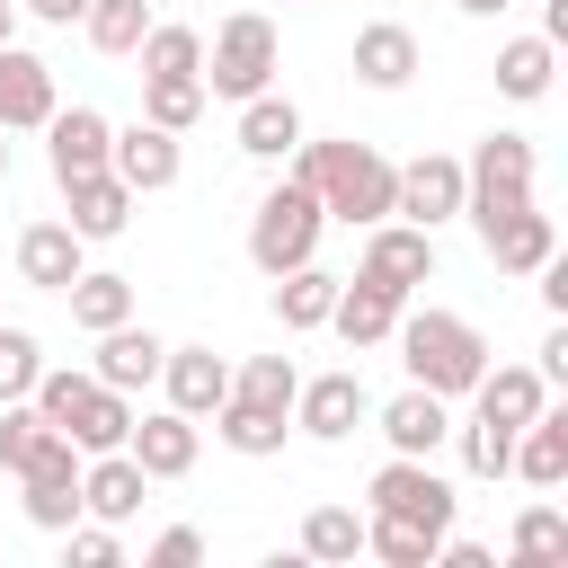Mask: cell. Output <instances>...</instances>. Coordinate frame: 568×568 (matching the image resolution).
<instances>
[{"label": "cell", "instance_id": "1", "mask_svg": "<svg viewBox=\"0 0 568 568\" xmlns=\"http://www.w3.org/2000/svg\"><path fill=\"white\" fill-rule=\"evenodd\" d=\"M390 337H399L408 382L435 390V399H470V382L488 373V337H479L462 311H435V302L408 311V302H399V328H390Z\"/></svg>", "mask_w": 568, "mask_h": 568}, {"label": "cell", "instance_id": "2", "mask_svg": "<svg viewBox=\"0 0 568 568\" xmlns=\"http://www.w3.org/2000/svg\"><path fill=\"white\" fill-rule=\"evenodd\" d=\"M293 178H311V195H320V213H328V222L364 231V222H382V213H390L399 160H382L373 142H302V169H293Z\"/></svg>", "mask_w": 568, "mask_h": 568}, {"label": "cell", "instance_id": "3", "mask_svg": "<svg viewBox=\"0 0 568 568\" xmlns=\"http://www.w3.org/2000/svg\"><path fill=\"white\" fill-rule=\"evenodd\" d=\"M27 399H36V417H44V426H62L80 453H115V444H124V426H133V399H124V390H106V382H98V373H80V364H44Z\"/></svg>", "mask_w": 568, "mask_h": 568}, {"label": "cell", "instance_id": "4", "mask_svg": "<svg viewBox=\"0 0 568 568\" xmlns=\"http://www.w3.org/2000/svg\"><path fill=\"white\" fill-rule=\"evenodd\" d=\"M532 204V142L524 133H488L470 160H462V213H470V231L488 240L497 222H515Z\"/></svg>", "mask_w": 568, "mask_h": 568}, {"label": "cell", "instance_id": "5", "mask_svg": "<svg viewBox=\"0 0 568 568\" xmlns=\"http://www.w3.org/2000/svg\"><path fill=\"white\" fill-rule=\"evenodd\" d=\"M320 195H311V178H284V186H266L257 195V222H248V257H257V275H284V266H302L311 248H320Z\"/></svg>", "mask_w": 568, "mask_h": 568}, {"label": "cell", "instance_id": "6", "mask_svg": "<svg viewBox=\"0 0 568 568\" xmlns=\"http://www.w3.org/2000/svg\"><path fill=\"white\" fill-rule=\"evenodd\" d=\"M204 98H257L266 80H275V27L257 18V9H231L222 27H213V53H204Z\"/></svg>", "mask_w": 568, "mask_h": 568}, {"label": "cell", "instance_id": "7", "mask_svg": "<svg viewBox=\"0 0 568 568\" xmlns=\"http://www.w3.org/2000/svg\"><path fill=\"white\" fill-rule=\"evenodd\" d=\"M364 497H373V515H399V524H417V532H435V541L453 532V506H462V497H453V479H444L426 453H390V462L373 470V488H364Z\"/></svg>", "mask_w": 568, "mask_h": 568}, {"label": "cell", "instance_id": "8", "mask_svg": "<svg viewBox=\"0 0 568 568\" xmlns=\"http://www.w3.org/2000/svg\"><path fill=\"white\" fill-rule=\"evenodd\" d=\"M355 275H373V284H390L399 302L435 275V231H417V222H399V213H382V222H364V266Z\"/></svg>", "mask_w": 568, "mask_h": 568}, {"label": "cell", "instance_id": "9", "mask_svg": "<svg viewBox=\"0 0 568 568\" xmlns=\"http://www.w3.org/2000/svg\"><path fill=\"white\" fill-rule=\"evenodd\" d=\"M390 213H399V222H417V231H444V222L462 213V160L417 151V160L399 169V186H390Z\"/></svg>", "mask_w": 568, "mask_h": 568}, {"label": "cell", "instance_id": "10", "mask_svg": "<svg viewBox=\"0 0 568 568\" xmlns=\"http://www.w3.org/2000/svg\"><path fill=\"white\" fill-rule=\"evenodd\" d=\"M124 453L142 462V479H186V470H195V453H204V435H195V417H186V408H151V417H133V426H124Z\"/></svg>", "mask_w": 568, "mask_h": 568}, {"label": "cell", "instance_id": "11", "mask_svg": "<svg viewBox=\"0 0 568 568\" xmlns=\"http://www.w3.org/2000/svg\"><path fill=\"white\" fill-rule=\"evenodd\" d=\"M53 62L27 53V44H0V133H36L53 115Z\"/></svg>", "mask_w": 568, "mask_h": 568}, {"label": "cell", "instance_id": "12", "mask_svg": "<svg viewBox=\"0 0 568 568\" xmlns=\"http://www.w3.org/2000/svg\"><path fill=\"white\" fill-rule=\"evenodd\" d=\"M142 497H151V479H142V462H133L124 444L80 462V515H98V524H124V515H142Z\"/></svg>", "mask_w": 568, "mask_h": 568}, {"label": "cell", "instance_id": "13", "mask_svg": "<svg viewBox=\"0 0 568 568\" xmlns=\"http://www.w3.org/2000/svg\"><path fill=\"white\" fill-rule=\"evenodd\" d=\"M106 115L98 106H53L44 115V160H53V186L62 178H89V169H106Z\"/></svg>", "mask_w": 568, "mask_h": 568}, {"label": "cell", "instance_id": "14", "mask_svg": "<svg viewBox=\"0 0 568 568\" xmlns=\"http://www.w3.org/2000/svg\"><path fill=\"white\" fill-rule=\"evenodd\" d=\"M106 169H115L133 195H160V186H178V133L124 124V133H106Z\"/></svg>", "mask_w": 568, "mask_h": 568}, {"label": "cell", "instance_id": "15", "mask_svg": "<svg viewBox=\"0 0 568 568\" xmlns=\"http://www.w3.org/2000/svg\"><path fill=\"white\" fill-rule=\"evenodd\" d=\"M364 408H373V399H364V382H355V373H320V382H302V390H293V426H302V435H320V444H346Z\"/></svg>", "mask_w": 568, "mask_h": 568}, {"label": "cell", "instance_id": "16", "mask_svg": "<svg viewBox=\"0 0 568 568\" xmlns=\"http://www.w3.org/2000/svg\"><path fill=\"white\" fill-rule=\"evenodd\" d=\"M62 222L80 231V240H115L124 222H133V186L115 178V169H89V178H62Z\"/></svg>", "mask_w": 568, "mask_h": 568}, {"label": "cell", "instance_id": "17", "mask_svg": "<svg viewBox=\"0 0 568 568\" xmlns=\"http://www.w3.org/2000/svg\"><path fill=\"white\" fill-rule=\"evenodd\" d=\"M160 382H169V408H186V417H213L231 399V364L213 346H169L160 355Z\"/></svg>", "mask_w": 568, "mask_h": 568}, {"label": "cell", "instance_id": "18", "mask_svg": "<svg viewBox=\"0 0 568 568\" xmlns=\"http://www.w3.org/2000/svg\"><path fill=\"white\" fill-rule=\"evenodd\" d=\"M328 328H337L346 346H382V337L399 328V293H390V284H373V275H346V284H337V302H328Z\"/></svg>", "mask_w": 568, "mask_h": 568}, {"label": "cell", "instance_id": "19", "mask_svg": "<svg viewBox=\"0 0 568 568\" xmlns=\"http://www.w3.org/2000/svg\"><path fill=\"white\" fill-rule=\"evenodd\" d=\"M160 355H169V346H160L151 328L115 320V328H98V364H89V373H98L106 390H124V399H133L142 382H160Z\"/></svg>", "mask_w": 568, "mask_h": 568}, {"label": "cell", "instance_id": "20", "mask_svg": "<svg viewBox=\"0 0 568 568\" xmlns=\"http://www.w3.org/2000/svg\"><path fill=\"white\" fill-rule=\"evenodd\" d=\"M355 80H364V89H408V80H417V36H408L399 18L355 27Z\"/></svg>", "mask_w": 568, "mask_h": 568}, {"label": "cell", "instance_id": "21", "mask_svg": "<svg viewBox=\"0 0 568 568\" xmlns=\"http://www.w3.org/2000/svg\"><path fill=\"white\" fill-rule=\"evenodd\" d=\"M80 248H89V240H80L71 222H27V231H18V275H27L36 293H62V284L80 275Z\"/></svg>", "mask_w": 568, "mask_h": 568}, {"label": "cell", "instance_id": "22", "mask_svg": "<svg viewBox=\"0 0 568 568\" xmlns=\"http://www.w3.org/2000/svg\"><path fill=\"white\" fill-rule=\"evenodd\" d=\"M524 488H559L568 479V408H541L515 426V462H506Z\"/></svg>", "mask_w": 568, "mask_h": 568}, {"label": "cell", "instance_id": "23", "mask_svg": "<svg viewBox=\"0 0 568 568\" xmlns=\"http://www.w3.org/2000/svg\"><path fill=\"white\" fill-rule=\"evenodd\" d=\"M470 399H479V417L524 426V417H541V408H550V382H541L532 364H488V373L470 382Z\"/></svg>", "mask_w": 568, "mask_h": 568}, {"label": "cell", "instance_id": "24", "mask_svg": "<svg viewBox=\"0 0 568 568\" xmlns=\"http://www.w3.org/2000/svg\"><path fill=\"white\" fill-rule=\"evenodd\" d=\"M240 151H248V160H284V151H302V106L275 98V89L240 98Z\"/></svg>", "mask_w": 568, "mask_h": 568}, {"label": "cell", "instance_id": "25", "mask_svg": "<svg viewBox=\"0 0 568 568\" xmlns=\"http://www.w3.org/2000/svg\"><path fill=\"white\" fill-rule=\"evenodd\" d=\"M382 435H390V453H426V462H435V444L453 435V408H444L435 390H417V382H408V390L382 408Z\"/></svg>", "mask_w": 568, "mask_h": 568}, {"label": "cell", "instance_id": "26", "mask_svg": "<svg viewBox=\"0 0 568 568\" xmlns=\"http://www.w3.org/2000/svg\"><path fill=\"white\" fill-rule=\"evenodd\" d=\"M284 426H293V408H257V399H240V390L213 408V435H222L231 453H248V462L284 453Z\"/></svg>", "mask_w": 568, "mask_h": 568}, {"label": "cell", "instance_id": "27", "mask_svg": "<svg viewBox=\"0 0 568 568\" xmlns=\"http://www.w3.org/2000/svg\"><path fill=\"white\" fill-rule=\"evenodd\" d=\"M550 71H559V44H550V36H515V44H497V89H506L515 106L550 98Z\"/></svg>", "mask_w": 568, "mask_h": 568}, {"label": "cell", "instance_id": "28", "mask_svg": "<svg viewBox=\"0 0 568 568\" xmlns=\"http://www.w3.org/2000/svg\"><path fill=\"white\" fill-rule=\"evenodd\" d=\"M479 248L497 257V275H532V266L559 248V231H550V213H532V204H524V213H515V222H497Z\"/></svg>", "mask_w": 568, "mask_h": 568}, {"label": "cell", "instance_id": "29", "mask_svg": "<svg viewBox=\"0 0 568 568\" xmlns=\"http://www.w3.org/2000/svg\"><path fill=\"white\" fill-rule=\"evenodd\" d=\"M328 302H337V275H320L311 257L275 275V320H284L293 337H302V328H328Z\"/></svg>", "mask_w": 568, "mask_h": 568}, {"label": "cell", "instance_id": "30", "mask_svg": "<svg viewBox=\"0 0 568 568\" xmlns=\"http://www.w3.org/2000/svg\"><path fill=\"white\" fill-rule=\"evenodd\" d=\"M62 293H71V320H80L89 337L115 328V320H133V275H89V266H80Z\"/></svg>", "mask_w": 568, "mask_h": 568}, {"label": "cell", "instance_id": "31", "mask_svg": "<svg viewBox=\"0 0 568 568\" xmlns=\"http://www.w3.org/2000/svg\"><path fill=\"white\" fill-rule=\"evenodd\" d=\"M133 53H142V80H186V71H204V36H195V27H160V18H151V36H142Z\"/></svg>", "mask_w": 568, "mask_h": 568}, {"label": "cell", "instance_id": "32", "mask_svg": "<svg viewBox=\"0 0 568 568\" xmlns=\"http://www.w3.org/2000/svg\"><path fill=\"white\" fill-rule=\"evenodd\" d=\"M80 27H89V44H98V53H115V62H124V53L151 36V0H89V18H80Z\"/></svg>", "mask_w": 568, "mask_h": 568}, {"label": "cell", "instance_id": "33", "mask_svg": "<svg viewBox=\"0 0 568 568\" xmlns=\"http://www.w3.org/2000/svg\"><path fill=\"white\" fill-rule=\"evenodd\" d=\"M364 550V515L355 506H311L302 515V559H355Z\"/></svg>", "mask_w": 568, "mask_h": 568}, {"label": "cell", "instance_id": "34", "mask_svg": "<svg viewBox=\"0 0 568 568\" xmlns=\"http://www.w3.org/2000/svg\"><path fill=\"white\" fill-rule=\"evenodd\" d=\"M204 115V80L186 71V80H142V124H160V133H186Z\"/></svg>", "mask_w": 568, "mask_h": 568}, {"label": "cell", "instance_id": "35", "mask_svg": "<svg viewBox=\"0 0 568 568\" xmlns=\"http://www.w3.org/2000/svg\"><path fill=\"white\" fill-rule=\"evenodd\" d=\"M231 390H240V399H257V408H293L302 373H293V355H248V364L231 373Z\"/></svg>", "mask_w": 568, "mask_h": 568}, {"label": "cell", "instance_id": "36", "mask_svg": "<svg viewBox=\"0 0 568 568\" xmlns=\"http://www.w3.org/2000/svg\"><path fill=\"white\" fill-rule=\"evenodd\" d=\"M364 550H382L390 568H435V532H417L399 515H364Z\"/></svg>", "mask_w": 568, "mask_h": 568}, {"label": "cell", "instance_id": "37", "mask_svg": "<svg viewBox=\"0 0 568 568\" xmlns=\"http://www.w3.org/2000/svg\"><path fill=\"white\" fill-rule=\"evenodd\" d=\"M462 462H470V479H506V462H515V426L470 417V426H462Z\"/></svg>", "mask_w": 568, "mask_h": 568}, {"label": "cell", "instance_id": "38", "mask_svg": "<svg viewBox=\"0 0 568 568\" xmlns=\"http://www.w3.org/2000/svg\"><path fill=\"white\" fill-rule=\"evenodd\" d=\"M27 488V524L36 532H71L80 524V479H18Z\"/></svg>", "mask_w": 568, "mask_h": 568}, {"label": "cell", "instance_id": "39", "mask_svg": "<svg viewBox=\"0 0 568 568\" xmlns=\"http://www.w3.org/2000/svg\"><path fill=\"white\" fill-rule=\"evenodd\" d=\"M506 550H515V559H559V550H568V515H559V506H524L515 532H506Z\"/></svg>", "mask_w": 568, "mask_h": 568}, {"label": "cell", "instance_id": "40", "mask_svg": "<svg viewBox=\"0 0 568 568\" xmlns=\"http://www.w3.org/2000/svg\"><path fill=\"white\" fill-rule=\"evenodd\" d=\"M36 373H44V346H36L27 328H9V320H0V399H27V390H36Z\"/></svg>", "mask_w": 568, "mask_h": 568}, {"label": "cell", "instance_id": "41", "mask_svg": "<svg viewBox=\"0 0 568 568\" xmlns=\"http://www.w3.org/2000/svg\"><path fill=\"white\" fill-rule=\"evenodd\" d=\"M115 559H124L115 524H71V568H115Z\"/></svg>", "mask_w": 568, "mask_h": 568}, {"label": "cell", "instance_id": "42", "mask_svg": "<svg viewBox=\"0 0 568 568\" xmlns=\"http://www.w3.org/2000/svg\"><path fill=\"white\" fill-rule=\"evenodd\" d=\"M142 559H151V568H195V559H204V532H195V524H169Z\"/></svg>", "mask_w": 568, "mask_h": 568}, {"label": "cell", "instance_id": "43", "mask_svg": "<svg viewBox=\"0 0 568 568\" xmlns=\"http://www.w3.org/2000/svg\"><path fill=\"white\" fill-rule=\"evenodd\" d=\"M532 373H541V382H568V328L541 337V364H532Z\"/></svg>", "mask_w": 568, "mask_h": 568}, {"label": "cell", "instance_id": "44", "mask_svg": "<svg viewBox=\"0 0 568 568\" xmlns=\"http://www.w3.org/2000/svg\"><path fill=\"white\" fill-rule=\"evenodd\" d=\"M27 18H44V27H80L89 0H27Z\"/></svg>", "mask_w": 568, "mask_h": 568}, {"label": "cell", "instance_id": "45", "mask_svg": "<svg viewBox=\"0 0 568 568\" xmlns=\"http://www.w3.org/2000/svg\"><path fill=\"white\" fill-rule=\"evenodd\" d=\"M0 44H18V0H0Z\"/></svg>", "mask_w": 568, "mask_h": 568}, {"label": "cell", "instance_id": "46", "mask_svg": "<svg viewBox=\"0 0 568 568\" xmlns=\"http://www.w3.org/2000/svg\"><path fill=\"white\" fill-rule=\"evenodd\" d=\"M462 9H470V18H497V9H515V0H462Z\"/></svg>", "mask_w": 568, "mask_h": 568}, {"label": "cell", "instance_id": "47", "mask_svg": "<svg viewBox=\"0 0 568 568\" xmlns=\"http://www.w3.org/2000/svg\"><path fill=\"white\" fill-rule=\"evenodd\" d=\"M0 178H9V142H0Z\"/></svg>", "mask_w": 568, "mask_h": 568}]
</instances>
